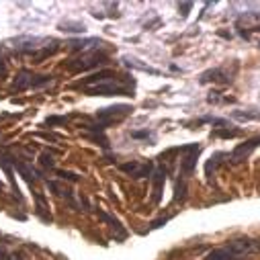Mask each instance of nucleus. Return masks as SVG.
I'll return each instance as SVG.
<instances>
[{"mask_svg": "<svg viewBox=\"0 0 260 260\" xmlns=\"http://www.w3.org/2000/svg\"><path fill=\"white\" fill-rule=\"evenodd\" d=\"M39 164L47 170V168H55V160H53V154H49V152H43L41 156H39Z\"/></svg>", "mask_w": 260, "mask_h": 260, "instance_id": "4be33fe9", "label": "nucleus"}, {"mask_svg": "<svg viewBox=\"0 0 260 260\" xmlns=\"http://www.w3.org/2000/svg\"><path fill=\"white\" fill-rule=\"evenodd\" d=\"M55 174L61 178V180H70V182H78V174L76 172H70V170H55Z\"/></svg>", "mask_w": 260, "mask_h": 260, "instance_id": "5701e85b", "label": "nucleus"}, {"mask_svg": "<svg viewBox=\"0 0 260 260\" xmlns=\"http://www.w3.org/2000/svg\"><path fill=\"white\" fill-rule=\"evenodd\" d=\"M166 221H168V217H164V219H158V221H154V223H152V228H160V225H162V223H166Z\"/></svg>", "mask_w": 260, "mask_h": 260, "instance_id": "c85d7f7f", "label": "nucleus"}, {"mask_svg": "<svg viewBox=\"0 0 260 260\" xmlns=\"http://www.w3.org/2000/svg\"><path fill=\"white\" fill-rule=\"evenodd\" d=\"M242 132L240 129H228V127H221V129H215L213 136L215 138H238Z\"/></svg>", "mask_w": 260, "mask_h": 260, "instance_id": "412c9836", "label": "nucleus"}, {"mask_svg": "<svg viewBox=\"0 0 260 260\" xmlns=\"http://www.w3.org/2000/svg\"><path fill=\"white\" fill-rule=\"evenodd\" d=\"M57 49H59V45H57V41H55V43H53L51 47H49V45H43V47H41L39 51H35V53H33V61H35V63H39V61H43L45 57H49V55H53V53H55Z\"/></svg>", "mask_w": 260, "mask_h": 260, "instance_id": "dca6fc26", "label": "nucleus"}, {"mask_svg": "<svg viewBox=\"0 0 260 260\" xmlns=\"http://www.w3.org/2000/svg\"><path fill=\"white\" fill-rule=\"evenodd\" d=\"M180 150L184 152V156L180 160V174H182V178H188L194 172V166H197V156L201 152V146L190 144V146H184Z\"/></svg>", "mask_w": 260, "mask_h": 260, "instance_id": "20e7f679", "label": "nucleus"}, {"mask_svg": "<svg viewBox=\"0 0 260 260\" xmlns=\"http://www.w3.org/2000/svg\"><path fill=\"white\" fill-rule=\"evenodd\" d=\"M99 217L103 219V221H107L111 228H115V230H119V234H121V238H125L127 236V232L123 230V225H121V221L117 219V217H113V215H109V213H105V211H99Z\"/></svg>", "mask_w": 260, "mask_h": 260, "instance_id": "a211bd4d", "label": "nucleus"}, {"mask_svg": "<svg viewBox=\"0 0 260 260\" xmlns=\"http://www.w3.org/2000/svg\"><path fill=\"white\" fill-rule=\"evenodd\" d=\"M33 192H35V199H37V213H39V217L43 221H51V215L47 213V203L43 199V194L39 190H33Z\"/></svg>", "mask_w": 260, "mask_h": 260, "instance_id": "f3484780", "label": "nucleus"}, {"mask_svg": "<svg viewBox=\"0 0 260 260\" xmlns=\"http://www.w3.org/2000/svg\"><path fill=\"white\" fill-rule=\"evenodd\" d=\"M123 63H125L127 68H132V70H140V72H146V74H152V76H160L162 74L158 68H152V66H148V63H144L142 59L132 57V55H125L123 57Z\"/></svg>", "mask_w": 260, "mask_h": 260, "instance_id": "f8f14e48", "label": "nucleus"}, {"mask_svg": "<svg viewBox=\"0 0 260 260\" xmlns=\"http://www.w3.org/2000/svg\"><path fill=\"white\" fill-rule=\"evenodd\" d=\"M260 146V136H254V138H248L244 144L236 146L234 152L230 154V164H242L246 158H250V154Z\"/></svg>", "mask_w": 260, "mask_h": 260, "instance_id": "39448f33", "label": "nucleus"}, {"mask_svg": "<svg viewBox=\"0 0 260 260\" xmlns=\"http://www.w3.org/2000/svg\"><path fill=\"white\" fill-rule=\"evenodd\" d=\"M132 111H134L132 105H113V107L99 109L96 115H94V119H96V125L105 132L109 125H113V123H121L125 117H129V115H132Z\"/></svg>", "mask_w": 260, "mask_h": 260, "instance_id": "f03ea898", "label": "nucleus"}, {"mask_svg": "<svg viewBox=\"0 0 260 260\" xmlns=\"http://www.w3.org/2000/svg\"><path fill=\"white\" fill-rule=\"evenodd\" d=\"M53 76H41V74H33L29 70H21L13 82V90L15 92H23V90H29V88H43L51 82Z\"/></svg>", "mask_w": 260, "mask_h": 260, "instance_id": "7ed1b4c3", "label": "nucleus"}, {"mask_svg": "<svg viewBox=\"0 0 260 260\" xmlns=\"http://www.w3.org/2000/svg\"><path fill=\"white\" fill-rule=\"evenodd\" d=\"M11 164H13V158L0 152V168H3L5 174L9 176V182H11V188H13V192H15V197L23 203V194H21V190H19V186H17V178H15V172H13V166H11Z\"/></svg>", "mask_w": 260, "mask_h": 260, "instance_id": "1a4fd4ad", "label": "nucleus"}, {"mask_svg": "<svg viewBox=\"0 0 260 260\" xmlns=\"http://www.w3.org/2000/svg\"><path fill=\"white\" fill-rule=\"evenodd\" d=\"M59 29L63 33H86V25L80 21H61Z\"/></svg>", "mask_w": 260, "mask_h": 260, "instance_id": "2eb2a0df", "label": "nucleus"}, {"mask_svg": "<svg viewBox=\"0 0 260 260\" xmlns=\"http://www.w3.org/2000/svg\"><path fill=\"white\" fill-rule=\"evenodd\" d=\"M0 188H3V182H0Z\"/></svg>", "mask_w": 260, "mask_h": 260, "instance_id": "c756f323", "label": "nucleus"}, {"mask_svg": "<svg viewBox=\"0 0 260 260\" xmlns=\"http://www.w3.org/2000/svg\"><path fill=\"white\" fill-rule=\"evenodd\" d=\"M13 43H15L13 45L15 51H19V53H31L33 55L41 47L39 43H49V39H45V37H19Z\"/></svg>", "mask_w": 260, "mask_h": 260, "instance_id": "0eeeda50", "label": "nucleus"}, {"mask_svg": "<svg viewBox=\"0 0 260 260\" xmlns=\"http://www.w3.org/2000/svg\"><path fill=\"white\" fill-rule=\"evenodd\" d=\"M154 192H152V203L158 205L162 201V188H164V182H166V168H156L154 172Z\"/></svg>", "mask_w": 260, "mask_h": 260, "instance_id": "9b49d317", "label": "nucleus"}, {"mask_svg": "<svg viewBox=\"0 0 260 260\" xmlns=\"http://www.w3.org/2000/svg\"><path fill=\"white\" fill-rule=\"evenodd\" d=\"M0 260H11V258H9V252H7L3 246H0Z\"/></svg>", "mask_w": 260, "mask_h": 260, "instance_id": "cd10ccee", "label": "nucleus"}, {"mask_svg": "<svg viewBox=\"0 0 260 260\" xmlns=\"http://www.w3.org/2000/svg\"><path fill=\"white\" fill-rule=\"evenodd\" d=\"M190 9H192V3H184V5H178V11H182V17H186Z\"/></svg>", "mask_w": 260, "mask_h": 260, "instance_id": "a878e982", "label": "nucleus"}, {"mask_svg": "<svg viewBox=\"0 0 260 260\" xmlns=\"http://www.w3.org/2000/svg\"><path fill=\"white\" fill-rule=\"evenodd\" d=\"M13 164L17 166V170H19V172L23 174V178H25V180H27V182H29L31 186H33V184L37 182V178H39V174H37V172H35V170L31 168V166H27L25 162H21L19 158H13Z\"/></svg>", "mask_w": 260, "mask_h": 260, "instance_id": "4468645a", "label": "nucleus"}, {"mask_svg": "<svg viewBox=\"0 0 260 260\" xmlns=\"http://www.w3.org/2000/svg\"><path fill=\"white\" fill-rule=\"evenodd\" d=\"M205 260H244L230 244H225V246H221V248H215V250H211L207 256H205Z\"/></svg>", "mask_w": 260, "mask_h": 260, "instance_id": "9d476101", "label": "nucleus"}, {"mask_svg": "<svg viewBox=\"0 0 260 260\" xmlns=\"http://www.w3.org/2000/svg\"><path fill=\"white\" fill-rule=\"evenodd\" d=\"M70 121V117L68 115H51V117H47L45 119V123L43 125H49V127H53V125H66Z\"/></svg>", "mask_w": 260, "mask_h": 260, "instance_id": "aec40b11", "label": "nucleus"}, {"mask_svg": "<svg viewBox=\"0 0 260 260\" xmlns=\"http://www.w3.org/2000/svg\"><path fill=\"white\" fill-rule=\"evenodd\" d=\"M7 78V63L5 59H0V80H5Z\"/></svg>", "mask_w": 260, "mask_h": 260, "instance_id": "bb28decb", "label": "nucleus"}, {"mask_svg": "<svg viewBox=\"0 0 260 260\" xmlns=\"http://www.w3.org/2000/svg\"><path fill=\"white\" fill-rule=\"evenodd\" d=\"M221 158H225V154H223V152H217L215 156H211V158H209V162L205 164V174H207V176H211V170H215V168L219 166Z\"/></svg>", "mask_w": 260, "mask_h": 260, "instance_id": "6ab92c4d", "label": "nucleus"}, {"mask_svg": "<svg viewBox=\"0 0 260 260\" xmlns=\"http://www.w3.org/2000/svg\"><path fill=\"white\" fill-rule=\"evenodd\" d=\"M119 170L129 174L132 178H146V176L152 174V164L150 162H136V160H132V162L121 164Z\"/></svg>", "mask_w": 260, "mask_h": 260, "instance_id": "423d86ee", "label": "nucleus"}, {"mask_svg": "<svg viewBox=\"0 0 260 260\" xmlns=\"http://www.w3.org/2000/svg\"><path fill=\"white\" fill-rule=\"evenodd\" d=\"M105 63H109V55L99 49H90V51H84V53H78L76 57H72L66 63V68L74 74H80V72H88L92 68L105 66Z\"/></svg>", "mask_w": 260, "mask_h": 260, "instance_id": "f257e3e1", "label": "nucleus"}, {"mask_svg": "<svg viewBox=\"0 0 260 260\" xmlns=\"http://www.w3.org/2000/svg\"><path fill=\"white\" fill-rule=\"evenodd\" d=\"M230 84L232 82V74L225 70V68H213V70H207L201 74V84Z\"/></svg>", "mask_w": 260, "mask_h": 260, "instance_id": "6e6552de", "label": "nucleus"}, {"mask_svg": "<svg viewBox=\"0 0 260 260\" xmlns=\"http://www.w3.org/2000/svg\"><path fill=\"white\" fill-rule=\"evenodd\" d=\"M132 138H136V140H154V134L152 132H132Z\"/></svg>", "mask_w": 260, "mask_h": 260, "instance_id": "393cba45", "label": "nucleus"}, {"mask_svg": "<svg viewBox=\"0 0 260 260\" xmlns=\"http://www.w3.org/2000/svg\"><path fill=\"white\" fill-rule=\"evenodd\" d=\"M234 119H240V121H252V119H260V113H244V111H236L234 113Z\"/></svg>", "mask_w": 260, "mask_h": 260, "instance_id": "b1692460", "label": "nucleus"}, {"mask_svg": "<svg viewBox=\"0 0 260 260\" xmlns=\"http://www.w3.org/2000/svg\"><path fill=\"white\" fill-rule=\"evenodd\" d=\"M99 45H103L101 39H72L68 43V49L84 53V51H90V49H99Z\"/></svg>", "mask_w": 260, "mask_h": 260, "instance_id": "ddd939ff", "label": "nucleus"}]
</instances>
